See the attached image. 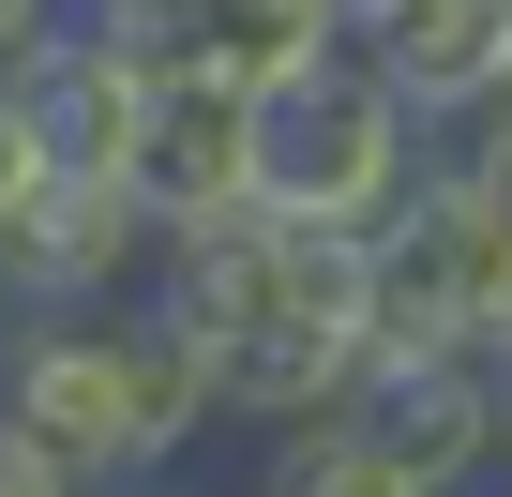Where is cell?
<instances>
[{
	"instance_id": "obj_1",
	"label": "cell",
	"mask_w": 512,
	"mask_h": 497,
	"mask_svg": "<svg viewBox=\"0 0 512 497\" xmlns=\"http://www.w3.org/2000/svg\"><path fill=\"white\" fill-rule=\"evenodd\" d=\"M407 181H422V121L362 61V31L256 91V211H287V226H377Z\"/></svg>"
},
{
	"instance_id": "obj_2",
	"label": "cell",
	"mask_w": 512,
	"mask_h": 497,
	"mask_svg": "<svg viewBox=\"0 0 512 497\" xmlns=\"http://www.w3.org/2000/svg\"><path fill=\"white\" fill-rule=\"evenodd\" d=\"M0 422H16L76 497H136L151 467H136V392H121V302L0 332Z\"/></svg>"
},
{
	"instance_id": "obj_3",
	"label": "cell",
	"mask_w": 512,
	"mask_h": 497,
	"mask_svg": "<svg viewBox=\"0 0 512 497\" xmlns=\"http://www.w3.org/2000/svg\"><path fill=\"white\" fill-rule=\"evenodd\" d=\"M347 422L422 482V497H482L497 467H512V407H497V362H467V347H362V377H347Z\"/></svg>"
},
{
	"instance_id": "obj_4",
	"label": "cell",
	"mask_w": 512,
	"mask_h": 497,
	"mask_svg": "<svg viewBox=\"0 0 512 497\" xmlns=\"http://www.w3.org/2000/svg\"><path fill=\"white\" fill-rule=\"evenodd\" d=\"M151 211L121 181H46L0 226V317H106L121 287H151Z\"/></svg>"
},
{
	"instance_id": "obj_5",
	"label": "cell",
	"mask_w": 512,
	"mask_h": 497,
	"mask_svg": "<svg viewBox=\"0 0 512 497\" xmlns=\"http://www.w3.org/2000/svg\"><path fill=\"white\" fill-rule=\"evenodd\" d=\"M76 16L136 76H241V91H272L287 61L347 46V0H76Z\"/></svg>"
},
{
	"instance_id": "obj_6",
	"label": "cell",
	"mask_w": 512,
	"mask_h": 497,
	"mask_svg": "<svg viewBox=\"0 0 512 497\" xmlns=\"http://www.w3.org/2000/svg\"><path fill=\"white\" fill-rule=\"evenodd\" d=\"M121 196L151 226H196V211H256V91L241 76H151L136 91V151H121Z\"/></svg>"
},
{
	"instance_id": "obj_7",
	"label": "cell",
	"mask_w": 512,
	"mask_h": 497,
	"mask_svg": "<svg viewBox=\"0 0 512 497\" xmlns=\"http://www.w3.org/2000/svg\"><path fill=\"white\" fill-rule=\"evenodd\" d=\"M136 61L91 31V16H61L31 61H16V121H31V151H46V181H121V151H136Z\"/></svg>"
},
{
	"instance_id": "obj_8",
	"label": "cell",
	"mask_w": 512,
	"mask_h": 497,
	"mask_svg": "<svg viewBox=\"0 0 512 497\" xmlns=\"http://www.w3.org/2000/svg\"><path fill=\"white\" fill-rule=\"evenodd\" d=\"M362 61L392 76L407 121L482 106V91H512V0H392V16H362Z\"/></svg>"
},
{
	"instance_id": "obj_9",
	"label": "cell",
	"mask_w": 512,
	"mask_h": 497,
	"mask_svg": "<svg viewBox=\"0 0 512 497\" xmlns=\"http://www.w3.org/2000/svg\"><path fill=\"white\" fill-rule=\"evenodd\" d=\"M211 377H226V422H241V437L332 422V407H347V377H362V317H332V302H287L272 332H241Z\"/></svg>"
},
{
	"instance_id": "obj_10",
	"label": "cell",
	"mask_w": 512,
	"mask_h": 497,
	"mask_svg": "<svg viewBox=\"0 0 512 497\" xmlns=\"http://www.w3.org/2000/svg\"><path fill=\"white\" fill-rule=\"evenodd\" d=\"M241 497H422V482H407V467H392V452H377V437L332 407V422L256 437V482H241Z\"/></svg>"
},
{
	"instance_id": "obj_11",
	"label": "cell",
	"mask_w": 512,
	"mask_h": 497,
	"mask_svg": "<svg viewBox=\"0 0 512 497\" xmlns=\"http://www.w3.org/2000/svg\"><path fill=\"white\" fill-rule=\"evenodd\" d=\"M422 181H437V196H497V211H512V91L437 106V121H422Z\"/></svg>"
},
{
	"instance_id": "obj_12",
	"label": "cell",
	"mask_w": 512,
	"mask_h": 497,
	"mask_svg": "<svg viewBox=\"0 0 512 497\" xmlns=\"http://www.w3.org/2000/svg\"><path fill=\"white\" fill-rule=\"evenodd\" d=\"M46 196V151H31V121H16V76H0V226H16Z\"/></svg>"
},
{
	"instance_id": "obj_13",
	"label": "cell",
	"mask_w": 512,
	"mask_h": 497,
	"mask_svg": "<svg viewBox=\"0 0 512 497\" xmlns=\"http://www.w3.org/2000/svg\"><path fill=\"white\" fill-rule=\"evenodd\" d=\"M61 16H76V0H0V76H16V61H31V46L61 31Z\"/></svg>"
},
{
	"instance_id": "obj_14",
	"label": "cell",
	"mask_w": 512,
	"mask_h": 497,
	"mask_svg": "<svg viewBox=\"0 0 512 497\" xmlns=\"http://www.w3.org/2000/svg\"><path fill=\"white\" fill-rule=\"evenodd\" d=\"M362 16H392V0H347V31H362Z\"/></svg>"
},
{
	"instance_id": "obj_15",
	"label": "cell",
	"mask_w": 512,
	"mask_h": 497,
	"mask_svg": "<svg viewBox=\"0 0 512 497\" xmlns=\"http://www.w3.org/2000/svg\"><path fill=\"white\" fill-rule=\"evenodd\" d=\"M497 407H512V362H497Z\"/></svg>"
},
{
	"instance_id": "obj_16",
	"label": "cell",
	"mask_w": 512,
	"mask_h": 497,
	"mask_svg": "<svg viewBox=\"0 0 512 497\" xmlns=\"http://www.w3.org/2000/svg\"><path fill=\"white\" fill-rule=\"evenodd\" d=\"M136 497H181V482H136Z\"/></svg>"
}]
</instances>
